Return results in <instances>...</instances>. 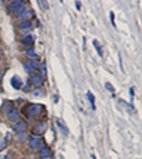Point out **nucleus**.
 Listing matches in <instances>:
<instances>
[{
  "mask_svg": "<svg viewBox=\"0 0 142 159\" xmlns=\"http://www.w3.org/2000/svg\"><path fill=\"white\" fill-rule=\"evenodd\" d=\"M43 111H44V107L40 105V104H30V105H27L24 108V114L29 118H36L40 114H43Z\"/></svg>",
  "mask_w": 142,
  "mask_h": 159,
  "instance_id": "f257e3e1",
  "label": "nucleus"
},
{
  "mask_svg": "<svg viewBox=\"0 0 142 159\" xmlns=\"http://www.w3.org/2000/svg\"><path fill=\"white\" fill-rule=\"evenodd\" d=\"M23 7H24V2H21V0H16V2H11V3L9 4V11L10 13H19L20 10H23Z\"/></svg>",
  "mask_w": 142,
  "mask_h": 159,
  "instance_id": "f03ea898",
  "label": "nucleus"
},
{
  "mask_svg": "<svg viewBox=\"0 0 142 159\" xmlns=\"http://www.w3.org/2000/svg\"><path fill=\"white\" fill-rule=\"evenodd\" d=\"M29 143H30V148H33V149H41L43 148V139L40 138L39 135L31 136L30 141H29Z\"/></svg>",
  "mask_w": 142,
  "mask_h": 159,
  "instance_id": "7ed1b4c3",
  "label": "nucleus"
},
{
  "mask_svg": "<svg viewBox=\"0 0 142 159\" xmlns=\"http://www.w3.org/2000/svg\"><path fill=\"white\" fill-rule=\"evenodd\" d=\"M27 128H29V125H27L26 121H21V119H19L16 124L13 125V129L16 131L17 134H21V132H26Z\"/></svg>",
  "mask_w": 142,
  "mask_h": 159,
  "instance_id": "20e7f679",
  "label": "nucleus"
},
{
  "mask_svg": "<svg viewBox=\"0 0 142 159\" xmlns=\"http://www.w3.org/2000/svg\"><path fill=\"white\" fill-rule=\"evenodd\" d=\"M24 68H26L27 73L33 75V74H36L37 68H39V64H37L36 61H31V60H30V61H26V63H24Z\"/></svg>",
  "mask_w": 142,
  "mask_h": 159,
  "instance_id": "39448f33",
  "label": "nucleus"
},
{
  "mask_svg": "<svg viewBox=\"0 0 142 159\" xmlns=\"http://www.w3.org/2000/svg\"><path fill=\"white\" fill-rule=\"evenodd\" d=\"M17 17H19L21 21H26V20H30L31 17H33V11L30 9H26V10H20L19 13H17Z\"/></svg>",
  "mask_w": 142,
  "mask_h": 159,
  "instance_id": "423d86ee",
  "label": "nucleus"
},
{
  "mask_svg": "<svg viewBox=\"0 0 142 159\" xmlns=\"http://www.w3.org/2000/svg\"><path fill=\"white\" fill-rule=\"evenodd\" d=\"M30 83L33 84L34 87H37V88H39V87H41L44 84V80H43V77L40 75V74H33V75H31V80H30Z\"/></svg>",
  "mask_w": 142,
  "mask_h": 159,
  "instance_id": "0eeeda50",
  "label": "nucleus"
},
{
  "mask_svg": "<svg viewBox=\"0 0 142 159\" xmlns=\"http://www.w3.org/2000/svg\"><path fill=\"white\" fill-rule=\"evenodd\" d=\"M46 131H47V124L44 122V121L39 122L36 125V128H34V134H36V135H41V134H44Z\"/></svg>",
  "mask_w": 142,
  "mask_h": 159,
  "instance_id": "6e6552de",
  "label": "nucleus"
},
{
  "mask_svg": "<svg viewBox=\"0 0 142 159\" xmlns=\"http://www.w3.org/2000/svg\"><path fill=\"white\" fill-rule=\"evenodd\" d=\"M19 29L21 30V31H29V30L33 29V21H31V20H26V21H21V23L19 24Z\"/></svg>",
  "mask_w": 142,
  "mask_h": 159,
  "instance_id": "1a4fd4ad",
  "label": "nucleus"
},
{
  "mask_svg": "<svg viewBox=\"0 0 142 159\" xmlns=\"http://www.w3.org/2000/svg\"><path fill=\"white\" fill-rule=\"evenodd\" d=\"M19 118H20V112L17 111V109H11L9 114H7V119L9 121H13V122H17L19 121Z\"/></svg>",
  "mask_w": 142,
  "mask_h": 159,
  "instance_id": "9d476101",
  "label": "nucleus"
},
{
  "mask_svg": "<svg viewBox=\"0 0 142 159\" xmlns=\"http://www.w3.org/2000/svg\"><path fill=\"white\" fill-rule=\"evenodd\" d=\"M50 156H51V151H50V148L43 146V148L40 149V158L41 159H48Z\"/></svg>",
  "mask_w": 142,
  "mask_h": 159,
  "instance_id": "9b49d317",
  "label": "nucleus"
},
{
  "mask_svg": "<svg viewBox=\"0 0 142 159\" xmlns=\"http://www.w3.org/2000/svg\"><path fill=\"white\" fill-rule=\"evenodd\" d=\"M21 43H23L26 47H31V46L34 44V37H33V36H30V34H27V36H24V37H23Z\"/></svg>",
  "mask_w": 142,
  "mask_h": 159,
  "instance_id": "f8f14e48",
  "label": "nucleus"
},
{
  "mask_svg": "<svg viewBox=\"0 0 142 159\" xmlns=\"http://www.w3.org/2000/svg\"><path fill=\"white\" fill-rule=\"evenodd\" d=\"M14 107H13V102L11 101H4V104H3V107H2V112H4V114H9L11 109H13Z\"/></svg>",
  "mask_w": 142,
  "mask_h": 159,
  "instance_id": "ddd939ff",
  "label": "nucleus"
},
{
  "mask_svg": "<svg viewBox=\"0 0 142 159\" xmlns=\"http://www.w3.org/2000/svg\"><path fill=\"white\" fill-rule=\"evenodd\" d=\"M11 85H13L16 89H19L20 87H21V81H20L19 77H13V78H11Z\"/></svg>",
  "mask_w": 142,
  "mask_h": 159,
  "instance_id": "4468645a",
  "label": "nucleus"
},
{
  "mask_svg": "<svg viewBox=\"0 0 142 159\" xmlns=\"http://www.w3.org/2000/svg\"><path fill=\"white\" fill-rule=\"evenodd\" d=\"M27 57H29L31 61H36V58H37V54L34 53V50H31V48H29L27 50Z\"/></svg>",
  "mask_w": 142,
  "mask_h": 159,
  "instance_id": "2eb2a0df",
  "label": "nucleus"
},
{
  "mask_svg": "<svg viewBox=\"0 0 142 159\" xmlns=\"http://www.w3.org/2000/svg\"><path fill=\"white\" fill-rule=\"evenodd\" d=\"M17 141L19 142H24V141H27V134L26 132H21L17 135Z\"/></svg>",
  "mask_w": 142,
  "mask_h": 159,
  "instance_id": "dca6fc26",
  "label": "nucleus"
},
{
  "mask_svg": "<svg viewBox=\"0 0 142 159\" xmlns=\"http://www.w3.org/2000/svg\"><path fill=\"white\" fill-rule=\"evenodd\" d=\"M94 47H95L97 48V51H98V54L101 57H103V50H101V47H99V43L98 41H97V40H94Z\"/></svg>",
  "mask_w": 142,
  "mask_h": 159,
  "instance_id": "f3484780",
  "label": "nucleus"
},
{
  "mask_svg": "<svg viewBox=\"0 0 142 159\" xmlns=\"http://www.w3.org/2000/svg\"><path fill=\"white\" fill-rule=\"evenodd\" d=\"M87 97H88L89 102H91V105H93V108H94V95L91 93H88V94H87Z\"/></svg>",
  "mask_w": 142,
  "mask_h": 159,
  "instance_id": "a211bd4d",
  "label": "nucleus"
},
{
  "mask_svg": "<svg viewBox=\"0 0 142 159\" xmlns=\"http://www.w3.org/2000/svg\"><path fill=\"white\" fill-rule=\"evenodd\" d=\"M40 70H41V73L46 74V63H43L41 66H40Z\"/></svg>",
  "mask_w": 142,
  "mask_h": 159,
  "instance_id": "6ab92c4d",
  "label": "nucleus"
},
{
  "mask_svg": "<svg viewBox=\"0 0 142 159\" xmlns=\"http://www.w3.org/2000/svg\"><path fill=\"white\" fill-rule=\"evenodd\" d=\"M39 4H40L41 7H43V9H47V2H41V0H40Z\"/></svg>",
  "mask_w": 142,
  "mask_h": 159,
  "instance_id": "aec40b11",
  "label": "nucleus"
},
{
  "mask_svg": "<svg viewBox=\"0 0 142 159\" xmlns=\"http://www.w3.org/2000/svg\"><path fill=\"white\" fill-rule=\"evenodd\" d=\"M105 87L109 89V91H112V93H114V88H112V85H111V84H105Z\"/></svg>",
  "mask_w": 142,
  "mask_h": 159,
  "instance_id": "412c9836",
  "label": "nucleus"
}]
</instances>
